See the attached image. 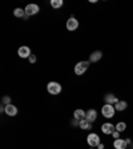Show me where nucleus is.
Instances as JSON below:
<instances>
[{
    "label": "nucleus",
    "instance_id": "f257e3e1",
    "mask_svg": "<svg viewBox=\"0 0 133 149\" xmlns=\"http://www.w3.org/2000/svg\"><path fill=\"white\" fill-rule=\"evenodd\" d=\"M89 64H91L89 60H88V61H79L77 64L75 65V73L77 74V76L84 74L87 72V69L89 68Z\"/></svg>",
    "mask_w": 133,
    "mask_h": 149
},
{
    "label": "nucleus",
    "instance_id": "f03ea898",
    "mask_svg": "<svg viewBox=\"0 0 133 149\" xmlns=\"http://www.w3.org/2000/svg\"><path fill=\"white\" fill-rule=\"evenodd\" d=\"M47 91H48L51 95L56 96V95H60V93H61L63 88H61V85H60L59 83H56V81H49L48 85H47Z\"/></svg>",
    "mask_w": 133,
    "mask_h": 149
},
{
    "label": "nucleus",
    "instance_id": "7ed1b4c3",
    "mask_svg": "<svg viewBox=\"0 0 133 149\" xmlns=\"http://www.w3.org/2000/svg\"><path fill=\"white\" fill-rule=\"evenodd\" d=\"M101 113L105 118H113L115 117V113H116V109H115V107L111 105V104H104V107L101 108Z\"/></svg>",
    "mask_w": 133,
    "mask_h": 149
},
{
    "label": "nucleus",
    "instance_id": "20e7f679",
    "mask_svg": "<svg viewBox=\"0 0 133 149\" xmlns=\"http://www.w3.org/2000/svg\"><path fill=\"white\" fill-rule=\"evenodd\" d=\"M87 143L91 148H97L99 144H101V141H100V136L97 133H89L88 137H87Z\"/></svg>",
    "mask_w": 133,
    "mask_h": 149
},
{
    "label": "nucleus",
    "instance_id": "39448f33",
    "mask_svg": "<svg viewBox=\"0 0 133 149\" xmlns=\"http://www.w3.org/2000/svg\"><path fill=\"white\" fill-rule=\"evenodd\" d=\"M17 55H19V57H22V59H28V57L32 55V53H31V48H29V47H27V45L19 47Z\"/></svg>",
    "mask_w": 133,
    "mask_h": 149
},
{
    "label": "nucleus",
    "instance_id": "423d86ee",
    "mask_svg": "<svg viewBox=\"0 0 133 149\" xmlns=\"http://www.w3.org/2000/svg\"><path fill=\"white\" fill-rule=\"evenodd\" d=\"M24 11H25V16H33L40 11V7L37 4H28L24 8Z\"/></svg>",
    "mask_w": 133,
    "mask_h": 149
},
{
    "label": "nucleus",
    "instance_id": "0eeeda50",
    "mask_svg": "<svg viewBox=\"0 0 133 149\" xmlns=\"http://www.w3.org/2000/svg\"><path fill=\"white\" fill-rule=\"evenodd\" d=\"M116 130V125H113L112 123H104L101 125V132L104 134H112Z\"/></svg>",
    "mask_w": 133,
    "mask_h": 149
},
{
    "label": "nucleus",
    "instance_id": "6e6552de",
    "mask_svg": "<svg viewBox=\"0 0 133 149\" xmlns=\"http://www.w3.org/2000/svg\"><path fill=\"white\" fill-rule=\"evenodd\" d=\"M79 28V22H77V19L76 17H73V16H72V17H69L68 20H67V29H68V31H75V29H77Z\"/></svg>",
    "mask_w": 133,
    "mask_h": 149
},
{
    "label": "nucleus",
    "instance_id": "1a4fd4ad",
    "mask_svg": "<svg viewBox=\"0 0 133 149\" xmlns=\"http://www.w3.org/2000/svg\"><path fill=\"white\" fill-rule=\"evenodd\" d=\"M104 100H105V104H111V105H116V104L120 101L113 93H108V95H105V96H104Z\"/></svg>",
    "mask_w": 133,
    "mask_h": 149
},
{
    "label": "nucleus",
    "instance_id": "9d476101",
    "mask_svg": "<svg viewBox=\"0 0 133 149\" xmlns=\"http://www.w3.org/2000/svg\"><path fill=\"white\" fill-rule=\"evenodd\" d=\"M113 148L115 149H127L128 143L123 139H116L115 141H113Z\"/></svg>",
    "mask_w": 133,
    "mask_h": 149
},
{
    "label": "nucleus",
    "instance_id": "9b49d317",
    "mask_svg": "<svg viewBox=\"0 0 133 149\" xmlns=\"http://www.w3.org/2000/svg\"><path fill=\"white\" fill-rule=\"evenodd\" d=\"M6 107V113L9 116V117H15L17 115V108H16L13 104H9V105H4Z\"/></svg>",
    "mask_w": 133,
    "mask_h": 149
},
{
    "label": "nucleus",
    "instance_id": "f8f14e48",
    "mask_svg": "<svg viewBox=\"0 0 133 149\" xmlns=\"http://www.w3.org/2000/svg\"><path fill=\"white\" fill-rule=\"evenodd\" d=\"M101 57H102V52H101V51H95V52L91 53L89 61L91 63H96V61H99V60H101Z\"/></svg>",
    "mask_w": 133,
    "mask_h": 149
},
{
    "label": "nucleus",
    "instance_id": "ddd939ff",
    "mask_svg": "<svg viewBox=\"0 0 133 149\" xmlns=\"http://www.w3.org/2000/svg\"><path fill=\"white\" fill-rule=\"evenodd\" d=\"M87 118L88 121H91V123H93V121L97 120V111L96 109H89V111H87Z\"/></svg>",
    "mask_w": 133,
    "mask_h": 149
},
{
    "label": "nucleus",
    "instance_id": "4468645a",
    "mask_svg": "<svg viewBox=\"0 0 133 149\" xmlns=\"http://www.w3.org/2000/svg\"><path fill=\"white\" fill-rule=\"evenodd\" d=\"M73 117L77 118V120H84V118L87 117V112L83 111V109H76L73 112Z\"/></svg>",
    "mask_w": 133,
    "mask_h": 149
},
{
    "label": "nucleus",
    "instance_id": "2eb2a0df",
    "mask_svg": "<svg viewBox=\"0 0 133 149\" xmlns=\"http://www.w3.org/2000/svg\"><path fill=\"white\" fill-rule=\"evenodd\" d=\"M79 128H81V129H84V130H88V129H91V128H92V123H91V121H88L87 118H84V120H80Z\"/></svg>",
    "mask_w": 133,
    "mask_h": 149
},
{
    "label": "nucleus",
    "instance_id": "dca6fc26",
    "mask_svg": "<svg viewBox=\"0 0 133 149\" xmlns=\"http://www.w3.org/2000/svg\"><path fill=\"white\" fill-rule=\"evenodd\" d=\"M127 107H128L127 101H124V100H120V101H118L117 104L115 105V109H116V112H123V111H125V109H127Z\"/></svg>",
    "mask_w": 133,
    "mask_h": 149
},
{
    "label": "nucleus",
    "instance_id": "f3484780",
    "mask_svg": "<svg viewBox=\"0 0 133 149\" xmlns=\"http://www.w3.org/2000/svg\"><path fill=\"white\" fill-rule=\"evenodd\" d=\"M63 4H64V1H63V0H51V7H52V8H55V9L61 8Z\"/></svg>",
    "mask_w": 133,
    "mask_h": 149
},
{
    "label": "nucleus",
    "instance_id": "a211bd4d",
    "mask_svg": "<svg viewBox=\"0 0 133 149\" xmlns=\"http://www.w3.org/2000/svg\"><path fill=\"white\" fill-rule=\"evenodd\" d=\"M13 15H15L16 17H25V11L23 8H15Z\"/></svg>",
    "mask_w": 133,
    "mask_h": 149
},
{
    "label": "nucleus",
    "instance_id": "6ab92c4d",
    "mask_svg": "<svg viewBox=\"0 0 133 149\" xmlns=\"http://www.w3.org/2000/svg\"><path fill=\"white\" fill-rule=\"evenodd\" d=\"M127 129V124H125L124 121H120V123H117V124H116V130H117V132H124V130Z\"/></svg>",
    "mask_w": 133,
    "mask_h": 149
},
{
    "label": "nucleus",
    "instance_id": "aec40b11",
    "mask_svg": "<svg viewBox=\"0 0 133 149\" xmlns=\"http://www.w3.org/2000/svg\"><path fill=\"white\" fill-rule=\"evenodd\" d=\"M1 101H3V105H9V104H11V97H9V96H4Z\"/></svg>",
    "mask_w": 133,
    "mask_h": 149
},
{
    "label": "nucleus",
    "instance_id": "412c9836",
    "mask_svg": "<svg viewBox=\"0 0 133 149\" xmlns=\"http://www.w3.org/2000/svg\"><path fill=\"white\" fill-rule=\"evenodd\" d=\"M28 60H29V63H31V64H35V63H36V56L31 55L29 57H28Z\"/></svg>",
    "mask_w": 133,
    "mask_h": 149
},
{
    "label": "nucleus",
    "instance_id": "4be33fe9",
    "mask_svg": "<svg viewBox=\"0 0 133 149\" xmlns=\"http://www.w3.org/2000/svg\"><path fill=\"white\" fill-rule=\"evenodd\" d=\"M112 136H113V139H120V132H117V130H115L113 133H112Z\"/></svg>",
    "mask_w": 133,
    "mask_h": 149
},
{
    "label": "nucleus",
    "instance_id": "5701e85b",
    "mask_svg": "<svg viewBox=\"0 0 133 149\" xmlns=\"http://www.w3.org/2000/svg\"><path fill=\"white\" fill-rule=\"evenodd\" d=\"M97 149H105V146H104V144H99V146H97Z\"/></svg>",
    "mask_w": 133,
    "mask_h": 149
},
{
    "label": "nucleus",
    "instance_id": "b1692460",
    "mask_svg": "<svg viewBox=\"0 0 133 149\" xmlns=\"http://www.w3.org/2000/svg\"><path fill=\"white\" fill-rule=\"evenodd\" d=\"M125 141H127V143H128V145H129V144H132V140H130V139H127V140H125Z\"/></svg>",
    "mask_w": 133,
    "mask_h": 149
},
{
    "label": "nucleus",
    "instance_id": "393cba45",
    "mask_svg": "<svg viewBox=\"0 0 133 149\" xmlns=\"http://www.w3.org/2000/svg\"><path fill=\"white\" fill-rule=\"evenodd\" d=\"M130 145H132V149H133V143H132V144H130Z\"/></svg>",
    "mask_w": 133,
    "mask_h": 149
},
{
    "label": "nucleus",
    "instance_id": "a878e982",
    "mask_svg": "<svg viewBox=\"0 0 133 149\" xmlns=\"http://www.w3.org/2000/svg\"><path fill=\"white\" fill-rule=\"evenodd\" d=\"M91 149H97V148H91Z\"/></svg>",
    "mask_w": 133,
    "mask_h": 149
}]
</instances>
